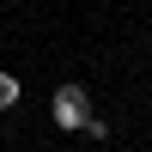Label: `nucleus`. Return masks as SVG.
I'll use <instances>...</instances> for the list:
<instances>
[{
	"label": "nucleus",
	"mask_w": 152,
	"mask_h": 152,
	"mask_svg": "<svg viewBox=\"0 0 152 152\" xmlns=\"http://www.w3.org/2000/svg\"><path fill=\"white\" fill-rule=\"evenodd\" d=\"M85 116H91V91H85L79 79L55 85V97H49V122H55L61 134H79V128H85Z\"/></svg>",
	"instance_id": "1"
},
{
	"label": "nucleus",
	"mask_w": 152,
	"mask_h": 152,
	"mask_svg": "<svg viewBox=\"0 0 152 152\" xmlns=\"http://www.w3.org/2000/svg\"><path fill=\"white\" fill-rule=\"evenodd\" d=\"M18 97H24L18 73H6V67H0V110H18Z\"/></svg>",
	"instance_id": "2"
},
{
	"label": "nucleus",
	"mask_w": 152,
	"mask_h": 152,
	"mask_svg": "<svg viewBox=\"0 0 152 152\" xmlns=\"http://www.w3.org/2000/svg\"><path fill=\"white\" fill-rule=\"evenodd\" d=\"M79 134H85V140H110V122H104V116H85Z\"/></svg>",
	"instance_id": "3"
}]
</instances>
